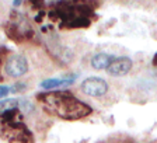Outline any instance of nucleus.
Here are the masks:
<instances>
[{
    "label": "nucleus",
    "instance_id": "6e6552de",
    "mask_svg": "<svg viewBox=\"0 0 157 143\" xmlns=\"http://www.w3.org/2000/svg\"><path fill=\"white\" fill-rule=\"evenodd\" d=\"M75 81V79H46L41 83L44 90H53L58 87H67Z\"/></svg>",
    "mask_w": 157,
    "mask_h": 143
},
{
    "label": "nucleus",
    "instance_id": "f257e3e1",
    "mask_svg": "<svg viewBox=\"0 0 157 143\" xmlns=\"http://www.w3.org/2000/svg\"><path fill=\"white\" fill-rule=\"evenodd\" d=\"M38 102L45 112L66 121L83 119L93 112L90 105L66 90L41 93L38 94Z\"/></svg>",
    "mask_w": 157,
    "mask_h": 143
},
{
    "label": "nucleus",
    "instance_id": "1a4fd4ad",
    "mask_svg": "<svg viewBox=\"0 0 157 143\" xmlns=\"http://www.w3.org/2000/svg\"><path fill=\"white\" fill-rule=\"evenodd\" d=\"M114 59H115L114 56L108 55V53H97V55H94L91 59V66L94 69H98V70L108 69V66L111 65V62Z\"/></svg>",
    "mask_w": 157,
    "mask_h": 143
},
{
    "label": "nucleus",
    "instance_id": "f8f14e48",
    "mask_svg": "<svg viewBox=\"0 0 157 143\" xmlns=\"http://www.w3.org/2000/svg\"><path fill=\"white\" fill-rule=\"evenodd\" d=\"M23 88H25V84H14L13 87H10V91L11 93H18V91H23Z\"/></svg>",
    "mask_w": 157,
    "mask_h": 143
},
{
    "label": "nucleus",
    "instance_id": "423d86ee",
    "mask_svg": "<svg viewBox=\"0 0 157 143\" xmlns=\"http://www.w3.org/2000/svg\"><path fill=\"white\" fill-rule=\"evenodd\" d=\"M80 88L88 97H101L108 91V84L101 77H88L82 81Z\"/></svg>",
    "mask_w": 157,
    "mask_h": 143
},
{
    "label": "nucleus",
    "instance_id": "2eb2a0df",
    "mask_svg": "<svg viewBox=\"0 0 157 143\" xmlns=\"http://www.w3.org/2000/svg\"><path fill=\"white\" fill-rule=\"evenodd\" d=\"M21 4V2H13V6H20Z\"/></svg>",
    "mask_w": 157,
    "mask_h": 143
},
{
    "label": "nucleus",
    "instance_id": "0eeeda50",
    "mask_svg": "<svg viewBox=\"0 0 157 143\" xmlns=\"http://www.w3.org/2000/svg\"><path fill=\"white\" fill-rule=\"evenodd\" d=\"M132 69V60L128 56H121V58H115L108 66L107 72L108 75L114 76V77H122L128 75Z\"/></svg>",
    "mask_w": 157,
    "mask_h": 143
},
{
    "label": "nucleus",
    "instance_id": "ddd939ff",
    "mask_svg": "<svg viewBox=\"0 0 157 143\" xmlns=\"http://www.w3.org/2000/svg\"><path fill=\"white\" fill-rule=\"evenodd\" d=\"M9 93H10V87H7V86H0V98L6 97Z\"/></svg>",
    "mask_w": 157,
    "mask_h": 143
},
{
    "label": "nucleus",
    "instance_id": "9d476101",
    "mask_svg": "<svg viewBox=\"0 0 157 143\" xmlns=\"http://www.w3.org/2000/svg\"><path fill=\"white\" fill-rule=\"evenodd\" d=\"M16 108H18V101L17 100L0 101V112H4V111H9V110H16Z\"/></svg>",
    "mask_w": 157,
    "mask_h": 143
},
{
    "label": "nucleus",
    "instance_id": "20e7f679",
    "mask_svg": "<svg viewBox=\"0 0 157 143\" xmlns=\"http://www.w3.org/2000/svg\"><path fill=\"white\" fill-rule=\"evenodd\" d=\"M6 29L7 35L17 42L27 39V35H31V33H33L27 18H24V16L18 13H14V21H9Z\"/></svg>",
    "mask_w": 157,
    "mask_h": 143
},
{
    "label": "nucleus",
    "instance_id": "f03ea898",
    "mask_svg": "<svg viewBox=\"0 0 157 143\" xmlns=\"http://www.w3.org/2000/svg\"><path fill=\"white\" fill-rule=\"evenodd\" d=\"M93 10L84 3L60 2L56 3V9L51 11L52 17H58L63 27L67 28H84L91 23L90 16Z\"/></svg>",
    "mask_w": 157,
    "mask_h": 143
},
{
    "label": "nucleus",
    "instance_id": "9b49d317",
    "mask_svg": "<svg viewBox=\"0 0 157 143\" xmlns=\"http://www.w3.org/2000/svg\"><path fill=\"white\" fill-rule=\"evenodd\" d=\"M18 107L21 108L23 111H25V112H29V111L34 110V105L31 104L28 100H21V101H18Z\"/></svg>",
    "mask_w": 157,
    "mask_h": 143
},
{
    "label": "nucleus",
    "instance_id": "4468645a",
    "mask_svg": "<svg viewBox=\"0 0 157 143\" xmlns=\"http://www.w3.org/2000/svg\"><path fill=\"white\" fill-rule=\"evenodd\" d=\"M153 65H154V66H157V52H156V55L153 56Z\"/></svg>",
    "mask_w": 157,
    "mask_h": 143
},
{
    "label": "nucleus",
    "instance_id": "7ed1b4c3",
    "mask_svg": "<svg viewBox=\"0 0 157 143\" xmlns=\"http://www.w3.org/2000/svg\"><path fill=\"white\" fill-rule=\"evenodd\" d=\"M2 137L9 143L33 142V133L21 121L18 108L2 112Z\"/></svg>",
    "mask_w": 157,
    "mask_h": 143
},
{
    "label": "nucleus",
    "instance_id": "39448f33",
    "mask_svg": "<svg viewBox=\"0 0 157 143\" xmlns=\"http://www.w3.org/2000/svg\"><path fill=\"white\" fill-rule=\"evenodd\" d=\"M4 72L10 77H21L28 72V62L23 55H11L4 63Z\"/></svg>",
    "mask_w": 157,
    "mask_h": 143
}]
</instances>
